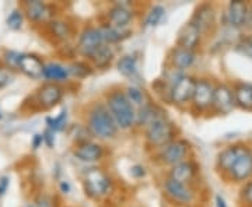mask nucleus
I'll return each mask as SVG.
<instances>
[{"label": "nucleus", "mask_w": 252, "mask_h": 207, "mask_svg": "<svg viewBox=\"0 0 252 207\" xmlns=\"http://www.w3.org/2000/svg\"><path fill=\"white\" fill-rule=\"evenodd\" d=\"M87 130L99 140H112L118 135V126L105 104H94L87 114Z\"/></svg>", "instance_id": "1"}, {"label": "nucleus", "mask_w": 252, "mask_h": 207, "mask_svg": "<svg viewBox=\"0 0 252 207\" xmlns=\"http://www.w3.org/2000/svg\"><path fill=\"white\" fill-rule=\"evenodd\" d=\"M105 105L114 118L118 129L129 130L136 126V108L127 101L124 91L115 90L108 92Z\"/></svg>", "instance_id": "2"}, {"label": "nucleus", "mask_w": 252, "mask_h": 207, "mask_svg": "<svg viewBox=\"0 0 252 207\" xmlns=\"http://www.w3.org/2000/svg\"><path fill=\"white\" fill-rule=\"evenodd\" d=\"M112 188V180L107 172L99 167L89 168L83 175V189L90 199L98 200L107 196Z\"/></svg>", "instance_id": "3"}, {"label": "nucleus", "mask_w": 252, "mask_h": 207, "mask_svg": "<svg viewBox=\"0 0 252 207\" xmlns=\"http://www.w3.org/2000/svg\"><path fill=\"white\" fill-rule=\"evenodd\" d=\"M144 136H146V142L150 147L162 148L164 146L175 140L177 129L174 126V123L168 120V118H165V119H160L154 122L153 125L144 129Z\"/></svg>", "instance_id": "4"}, {"label": "nucleus", "mask_w": 252, "mask_h": 207, "mask_svg": "<svg viewBox=\"0 0 252 207\" xmlns=\"http://www.w3.org/2000/svg\"><path fill=\"white\" fill-rule=\"evenodd\" d=\"M162 188L165 192V196L171 202H174L175 205H180V206H189L196 199V192L192 189L190 185L181 183V182H177L171 178L164 179Z\"/></svg>", "instance_id": "5"}, {"label": "nucleus", "mask_w": 252, "mask_h": 207, "mask_svg": "<svg viewBox=\"0 0 252 207\" xmlns=\"http://www.w3.org/2000/svg\"><path fill=\"white\" fill-rule=\"evenodd\" d=\"M195 83H196L195 77L188 76V74H182L180 79H177L171 84L170 92H168V99L178 107L187 105L188 102L192 101Z\"/></svg>", "instance_id": "6"}, {"label": "nucleus", "mask_w": 252, "mask_h": 207, "mask_svg": "<svg viewBox=\"0 0 252 207\" xmlns=\"http://www.w3.org/2000/svg\"><path fill=\"white\" fill-rule=\"evenodd\" d=\"M189 151H190V144L187 140H181V139H175L171 143L164 146L160 148L158 153V160L165 164V165H177L182 161H187Z\"/></svg>", "instance_id": "7"}, {"label": "nucleus", "mask_w": 252, "mask_h": 207, "mask_svg": "<svg viewBox=\"0 0 252 207\" xmlns=\"http://www.w3.org/2000/svg\"><path fill=\"white\" fill-rule=\"evenodd\" d=\"M215 87H216V84L209 79H198L195 83V90H193V95H192V101H190L192 108L196 109L199 112L212 108Z\"/></svg>", "instance_id": "8"}, {"label": "nucleus", "mask_w": 252, "mask_h": 207, "mask_svg": "<svg viewBox=\"0 0 252 207\" xmlns=\"http://www.w3.org/2000/svg\"><path fill=\"white\" fill-rule=\"evenodd\" d=\"M227 178L234 182H247L252 178V150L243 146Z\"/></svg>", "instance_id": "9"}, {"label": "nucleus", "mask_w": 252, "mask_h": 207, "mask_svg": "<svg viewBox=\"0 0 252 207\" xmlns=\"http://www.w3.org/2000/svg\"><path fill=\"white\" fill-rule=\"evenodd\" d=\"M190 23L198 28L202 35L212 32L216 26V10L213 7V4L210 3L199 4L190 18Z\"/></svg>", "instance_id": "10"}, {"label": "nucleus", "mask_w": 252, "mask_h": 207, "mask_svg": "<svg viewBox=\"0 0 252 207\" xmlns=\"http://www.w3.org/2000/svg\"><path fill=\"white\" fill-rule=\"evenodd\" d=\"M104 39L101 35V31L97 27H86L79 35V42H77V52L84 56L90 58L99 46L104 45Z\"/></svg>", "instance_id": "11"}, {"label": "nucleus", "mask_w": 252, "mask_h": 207, "mask_svg": "<svg viewBox=\"0 0 252 207\" xmlns=\"http://www.w3.org/2000/svg\"><path fill=\"white\" fill-rule=\"evenodd\" d=\"M63 97V89L55 83H45L35 92L34 98L38 109H51L56 107Z\"/></svg>", "instance_id": "12"}, {"label": "nucleus", "mask_w": 252, "mask_h": 207, "mask_svg": "<svg viewBox=\"0 0 252 207\" xmlns=\"http://www.w3.org/2000/svg\"><path fill=\"white\" fill-rule=\"evenodd\" d=\"M235 98L234 91L230 86H227L224 83L216 84L215 87V95H213V104L212 109L216 111L217 114H230L235 108Z\"/></svg>", "instance_id": "13"}, {"label": "nucleus", "mask_w": 252, "mask_h": 207, "mask_svg": "<svg viewBox=\"0 0 252 207\" xmlns=\"http://www.w3.org/2000/svg\"><path fill=\"white\" fill-rule=\"evenodd\" d=\"M24 11L30 21L34 24H48L54 18V11L52 6L46 4L39 0H32V1H26L24 3Z\"/></svg>", "instance_id": "14"}, {"label": "nucleus", "mask_w": 252, "mask_h": 207, "mask_svg": "<svg viewBox=\"0 0 252 207\" xmlns=\"http://www.w3.org/2000/svg\"><path fill=\"white\" fill-rule=\"evenodd\" d=\"M73 154L77 160L93 164V162L101 161L104 158V147L101 144L87 140V142L76 144Z\"/></svg>", "instance_id": "15"}, {"label": "nucleus", "mask_w": 252, "mask_h": 207, "mask_svg": "<svg viewBox=\"0 0 252 207\" xmlns=\"http://www.w3.org/2000/svg\"><path fill=\"white\" fill-rule=\"evenodd\" d=\"M165 118H167V112L161 107H158L153 102H147L142 108L136 111V125L139 127L147 129L150 125H153L154 122L160 119H165Z\"/></svg>", "instance_id": "16"}, {"label": "nucleus", "mask_w": 252, "mask_h": 207, "mask_svg": "<svg viewBox=\"0 0 252 207\" xmlns=\"http://www.w3.org/2000/svg\"><path fill=\"white\" fill-rule=\"evenodd\" d=\"M44 66H45V63L36 55L27 54L21 55L17 69H20V72L26 74L30 79L39 80L44 77Z\"/></svg>", "instance_id": "17"}, {"label": "nucleus", "mask_w": 252, "mask_h": 207, "mask_svg": "<svg viewBox=\"0 0 252 207\" xmlns=\"http://www.w3.org/2000/svg\"><path fill=\"white\" fill-rule=\"evenodd\" d=\"M200 39H202V34L199 32L198 28L195 27L190 21H188L178 32L177 45L180 48L195 52L198 49V46L200 45Z\"/></svg>", "instance_id": "18"}, {"label": "nucleus", "mask_w": 252, "mask_h": 207, "mask_svg": "<svg viewBox=\"0 0 252 207\" xmlns=\"http://www.w3.org/2000/svg\"><path fill=\"white\" fill-rule=\"evenodd\" d=\"M196 174H198V165L190 160H187V161H182L171 167L168 178L181 182V183L190 185L192 180L196 178Z\"/></svg>", "instance_id": "19"}, {"label": "nucleus", "mask_w": 252, "mask_h": 207, "mask_svg": "<svg viewBox=\"0 0 252 207\" xmlns=\"http://www.w3.org/2000/svg\"><path fill=\"white\" fill-rule=\"evenodd\" d=\"M195 59H196L195 52L180 48V46H175L168 56L171 67L174 70H178V72H184L189 67H192V64L195 63Z\"/></svg>", "instance_id": "20"}, {"label": "nucleus", "mask_w": 252, "mask_h": 207, "mask_svg": "<svg viewBox=\"0 0 252 207\" xmlns=\"http://www.w3.org/2000/svg\"><path fill=\"white\" fill-rule=\"evenodd\" d=\"M247 11H248V3L247 1H231L227 7V23L230 27L243 28L245 18H247Z\"/></svg>", "instance_id": "21"}, {"label": "nucleus", "mask_w": 252, "mask_h": 207, "mask_svg": "<svg viewBox=\"0 0 252 207\" xmlns=\"http://www.w3.org/2000/svg\"><path fill=\"white\" fill-rule=\"evenodd\" d=\"M243 144H234V146H228L224 150H221L217 155L216 167L219 172H221L223 175H228L230 170L233 168L235 160L240 154Z\"/></svg>", "instance_id": "22"}, {"label": "nucleus", "mask_w": 252, "mask_h": 207, "mask_svg": "<svg viewBox=\"0 0 252 207\" xmlns=\"http://www.w3.org/2000/svg\"><path fill=\"white\" fill-rule=\"evenodd\" d=\"M107 17H108V23H107L108 26L124 28L130 23V20L133 17V13L124 4H117V6L109 9Z\"/></svg>", "instance_id": "23"}, {"label": "nucleus", "mask_w": 252, "mask_h": 207, "mask_svg": "<svg viewBox=\"0 0 252 207\" xmlns=\"http://www.w3.org/2000/svg\"><path fill=\"white\" fill-rule=\"evenodd\" d=\"M118 72L121 73L124 77L129 80H137L140 79V72H139V63L137 58L135 55H125L118 60Z\"/></svg>", "instance_id": "24"}, {"label": "nucleus", "mask_w": 252, "mask_h": 207, "mask_svg": "<svg viewBox=\"0 0 252 207\" xmlns=\"http://www.w3.org/2000/svg\"><path fill=\"white\" fill-rule=\"evenodd\" d=\"M233 91H234L235 105L247 111H252V84L237 83Z\"/></svg>", "instance_id": "25"}, {"label": "nucleus", "mask_w": 252, "mask_h": 207, "mask_svg": "<svg viewBox=\"0 0 252 207\" xmlns=\"http://www.w3.org/2000/svg\"><path fill=\"white\" fill-rule=\"evenodd\" d=\"M69 77H70L69 69L63 64L51 62V63H46L44 66V79H46L48 83L58 84V83L66 81Z\"/></svg>", "instance_id": "26"}, {"label": "nucleus", "mask_w": 252, "mask_h": 207, "mask_svg": "<svg viewBox=\"0 0 252 207\" xmlns=\"http://www.w3.org/2000/svg\"><path fill=\"white\" fill-rule=\"evenodd\" d=\"M114 55L115 54H114L112 46L108 45V44H104V45L99 46L94 54L91 55L90 58H89V60L93 63L94 67H97V69H105L112 62Z\"/></svg>", "instance_id": "27"}, {"label": "nucleus", "mask_w": 252, "mask_h": 207, "mask_svg": "<svg viewBox=\"0 0 252 207\" xmlns=\"http://www.w3.org/2000/svg\"><path fill=\"white\" fill-rule=\"evenodd\" d=\"M99 31H101V35H102V39L105 44L108 45H112V44H118L121 41H124L126 38L130 36V31L126 27L119 28V27H111L108 24L99 27Z\"/></svg>", "instance_id": "28"}, {"label": "nucleus", "mask_w": 252, "mask_h": 207, "mask_svg": "<svg viewBox=\"0 0 252 207\" xmlns=\"http://www.w3.org/2000/svg\"><path fill=\"white\" fill-rule=\"evenodd\" d=\"M46 26H48V30H49L51 35L56 38V39H59V41H67L72 36V26L69 23L63 21V20H55V18H52Z\"/></svg>", "instance_id": "29"}, {"label": "nucleus", "mask_w": 252, "mask_h": 207, "mask_svg": "<svg viewBox=\"0 0 252 207\" xmlns=\"http://www.w3.org/2000/svg\"><path fill=\"white\" fill-rule=\"evenodd\" d=\"M125 95L127 101L135 107V108H142L143 105L147 104V98H146V94L143 92V90H140L139 87L136 86H129L125 91Z\"/></svg>", "instance_id": "30"}, {"label": "nucleus", "mask_w": 252, "mask_h": 207, "mask_svg": "<svg viewBox=\"0 0 252 207\" xmlns=\"http://www.w3.org/2000/svg\"><path fill=\"white\" fill-rule=\"evenodd\" d=\"M164 13H165V10H164L162 6H153V7L150 9V11L147 13L146 18H144V27H156V26L161 21Z\"/></svg>", "instance_id": "31"}, {"label": "nucleus", "mask_w": 252, "mask_h": 207, "mask_svg": "<svg viewBox=\"0 0 252 207\" xmlns=\"http://www.w3.org/2000/svg\"><path fill=\"white\" fill-rule=\"evenodd\" d=\"M67 69H69L70 76H74L76 79H84L93 73V67L86 62H74Z\"/></svg>", "instance_id": "32"}, {"label": "nucleus", "mask_w": 252, "mask_h": 207, "mask_svg": "<svg viewBox=\"0 0 252 207\" xmlns=\"http://www.w3.org/2000/svg\"><path fill=\"white\" fill-rule=\"evenodd\" d=\"M66 120H67V114L66 111L61 112V115L56 118H46V123H48V129L52 132H61L66 127Z\"/></svg>", "instance_id": "33"}, {"label": "nucleus", "mask_w": 252, "mask_h": 207, "mask_svg": "<svg viewBox=\"0 0 252 207\" xmlns=\"http://www.w3.org/2000/svg\"><path fill=\"white\" fill-rule=\"evenodd\" d=\"M235 49L240 52V54L245 55L247 58L252 59V34H248V35L241 36L235 45Z\"/></svg>", "instance_id": "34"}, {"label": "nucleus", "mask_w": 252, "mask_h": 207, "mask_svg": "<svg viewBox=\"0 0 252 207\" xmlns=\"http://www.w3.org/2000/svg\"><path fill=\"white\" fill-rule=\"evenodd\" d=\"M6 23H7V27L10 30H14V31H17L21 28L23 26V13L20 11V10H13L11 13H10V16L6 20Z\"/></svg>", "instance_id": "35"}, {"label": "nucleus", "mask_w": 252, "mask_h": 207, "mask_svg": "<svg viewBox=\"0 0 252 207\" xmlns=\"http://www.w3.org/2000/svg\"><path fill=\"white\" fill-rule=\"evenodd\" d=\"M13 80H14V72L6 64H1L0 66V89L9 86Z\"/></svg>", "instance_id": "36"}, {"label": "nucleus", "mask_w": 252, "mask_h": 207, "mask_svg": "<svg viewBox=\"0 0 252 207\" xmlns=\"http://www.w3.org/2000/svg\"><path fill=\"white\" fill-rule=\"evenodd\" d=\"M241 200L247 206L252 207V179L247 180L241 189Z\"/></svg>", "instance_id": "37"}, {"label": "nucleus", "mask_w": 252, "mask_h": 207, "mask_svg": "<svg viewBox=\"0 0 252 207\" xmlns=\"http://www.w3.org/2000/svg\"><path fill=\"white\" fill-rule=\"evenodd\" d=\"M20 58H21V55L17 54V52H11V51H10V52H6V55H4L6 66L10 67L11 70H13V69H17Z\"/></svg>", "instance_id": "38"}, {"label": "nucleus", "mask_w": 252, "mask_h": 207, "mask_svg": "<svg viewBox=\"0 0 252 207\" xmlns=\"http://www.w3.org/2000/svg\"><path fill=\"white\" fill-rule=\"evenodd\" d=\"M36 207H55L54 205V199L51 198V196H48V195H41V196H38L35 200Z\"/></svg>", "instance_id": "39"}, {"label": "nucleus", "mask_w": 252, "mask_h": 207, "mask_svg": "<svg viewBox=\"0 0 252 207\" xmlns=\"http://www.w3.org/2000/svg\"><path fill=\"white\" fill-rule=\"evenodd\" d=\"M10 186V179L9 177H1L0 178V198H3L6 195V192L9 189Z\"/></svg>", "instance_id": "40"}, {"label": "nucleus", "mask_w": 252, "mask_h": 207, "mask_svg": "<svg viewBox=\"0 0 252 207\" xmlns=\"http://www.w3.org/2000/svg\"><path fill=\"white\" fill-rule=\"evenodd\" d=\"M55 133L52 130H49V129H46V132L42 135L44 137V143H46L48 147H54L55 144Z\"/></svg>", "instance_id": "41"}, {"label": "nucleus", "mask_w": 252, "mask_h": 207, "mask_svg": "<svg viewBox=\"0 0 252 207\" xmlns=\"http://www.w3.org/2000/svg\"><path fill=\"white\" fill-rule=\"evenodd\" d=\"M243 28L252 31V3H248V11H247V18H245V23H244Z\"/></svg>", "instance_id": "42"}, {"label": "nucleus", "mask_w": 252, "mask_h": 207, "mask_svg": "<svg viewBox=\"0 0 252 207\" xmlns=\"http://www.w3.org/2000/svg\"><path fill=\"white\" fill-rule=\"evenodd\" d=\"M132 174L135 175L136 178H142V177L146 175V171H144V168L142 165H136V167L132 168Z\"/></svg>", "instance_id": "43"}, {"label": "nucleus", "mask_w": 252, "mask_h": 207, "mask_svg": "<svg viewBox=\"0 0 252 207\" xmlns=\"http://www.w3.org/2000/svg\"><path fill=\"white\" fill-rule=\"evenodd\" d=\"M42 143H44V137H42V135L34 136V139H32V147H34V148H38Z\"/></svg>", "instance_id": "44"}, {"label": "nucleus", "mask_w": 252, "mask_h": 207, "mask_svg": "<svg viewBox=\"0 0 252 207\" xmlns=\"http://www.w3.org/2000/svg\"><path fill=\"white\" fill-rule=\"evenodd\" d=\"M216 206L217 207H228L227 202H225V199L223 198L221 195H217L216 196Z\"/></svg>", "instance_id": "45"}, {"label": "nucleus", "mask_w": 252, "mask_h": 207, "mask_svg": "<svg viewBox=\"0 0 252 207\" xmlns=\"http://www.w3.org/2000/svg\"><path fill=\"white\" fill-rule=\"evenodd\" d=\"M59 188L62 190V193H69V192H70V185H69L67 180H62L61 185H59Z\"/></svg>", "instance_id": "46"}, {"label": "nucleus", "mask_w": 252, "mask_h": 207, "mask_svg": "<svg viewBox=\"0 0 252 207\" xmlns=\"http://www.w3.org/2000/svg\"><path fill=\"white\" fill-rule=\"evenodd\" d=\"M0 118H1V114H0Z\"/></svg>", "instance_id": "47"}, {"label": "nucleus", "mask_w": 252, "mask_h": 207, "mask_svg": "<svg viewBox=\"0 0 252 207\" xmlns=\"http://www.w3.org/2000/svg\"><path fill=\"white\" fill-rule=\"evenodd\" d=\"M28 207H32V206H28Z\"/></svg>", "instance_id": "48"}]
</instances>
